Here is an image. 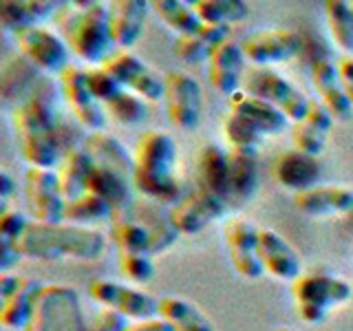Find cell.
<instances>
[{
    "label": "cell",
    "instance_id": "1",
    "mask_svg": "<svg viewBox=\"0 0 353 331\" xmlns=\"http://www.w3.org/2000/svg\"><path fill=\"white\" fill-rule=\"evenodd\" d=\"M104 248L106 237L102 232L64 223H31L25 237L18 241V250L22 252V257L33 261H95L102 257Z\"/></svg>",
    "mask_w": 353,
    "mask_h": 331
},
{
    "label": "cell",
    "instance_id": "2",
    "mask_svg": "<svg viewBox=\"0 0 353 331\" xmlns=\"http://www.w3.org/2000/svg\"><path fill=\"white\" fill-rule=\"evenodd\" d=\"M135 170H132V183L137 190L148 197L154 203H176L181 199V188L174 179V161L176 146L170 135L159 130H148L137 141Z\"/></svg>",
    "mask_w": 353,
    "mask_h": 331
},
{
    "label": "cell",
    "instance_id": "3",
    "mask_svg": "<svg viewBox=\"0 0 353 331\" xmlns=\"http://www.w3.org/2000/svg\"><path fill=\"white\" fill-rule=\"evenodd\" d=\"M14 128L20 141V152L31 168L51 170L62 157V137L55 124V113L49 97L36 95L14 110Z\"/></svg>",
    "mask_w": 353,
    "mask_h": 331
},
{
    "label": "cell",
    "instance_id": "4",
    "mask_svg": "<svg viewBox=\"0 0 353 331\" xmlns=\"http://www.w3.org/2000/svg\"><path fill=\"white\" fill-rule=\"evenodd\" d=\"M77 9L64 22L66 44L82 62L102 64L110 58L108 51L115 47L113 33H110L108 5L102 3H77Z\"/></svg>",
    "mask_w": 353,
    "mask_h": 331
},
{
    "label": "cell",
    "instance_id": "5",
    "mask_svg": "<svg viewBox=\"0 0 353 331\" xmlns=\"http://www.w3.org/2000/svg\"><path fill=\"white\" fill-rule=\"evenodd\" d=\"M25 331H91L80 296L69 285H44L31 323Z\"/></svg>",
    "mask_w": 353,
    "mask_h": 331
},
{
    "label": "cell",
    "instance_id": "6",
    "mask_svg": "<svg viewBox=\"0 0 353 331\" xmlns=\"http://www.w3.org/2000/svg\"><path fill=\"white\" fill-rule=\"evenodd\" d=\"M349 298L351 285L327 274H305L294 283L296 312L309 325L323 323L331 305L347 303Z\"/></svg>",
    "mask_w": 353,
    "mask_h": 331
},
{
    "label": "cell",
    "instance_id": "7",
    "mask_svg": "<svg viewBox=\"0 0 353 331\" xmlns=\"http://www.w3.org/2000/svg\"><path fill=\"white\" fill-rule=\"evenodd\" d=\"M248 93L276 106L294 124L305 121L309 104H312V99L301 88H296L290 80H285L283 75L270 69H254L248 75Z\"/></svg>",
    "mask_w": 353,
    "mask_h": 331
},
{
    "label": "cell",
    "instance_id": "8",
    "mask_svg": "<svg viewBox=\"0 0 353 331\" xmlns=\"http://www.w3.org/2000/svg\"><path fill=\"white\" fill-rule=\"evenodd\" d=\"M163 84L170 124L179 130H194L203 110V91L199 82L185 71H168L163 75Z\"/></svg>",
    "mask_w": 353,
    "mask_h": 331
},
{
    "label": "cell",
    "instance_id": "9",
    "mask_svg": "<svg viewBox=\"0 0 353 331\" xmlns=\"http://www.w3.org/2000/svg\"><path fill=\"white\" fill-rule=\"evenodd\" d=\"M16 36V44L33 69L44 73H64L69 69V44L53 31L44 27H29L22 29Z\"/></svg>",
    "mask_w": 353,
    "mask_h": 331
},
{
    "label": "cell",
    "instance_id": "10",
    "mask_svg": "<svg viewBox=\"0 0 353 331\" xmlns=\"http://www.w3.org/2000/svg\"><path fill=\"white\" fill-rule=\"evenodd\" d=\"M25 199L36 223L58 225L64 221L66 201L60 190L58 172L44 168H29L25 174Z\"/></svg>",
    "mask_w": 353,
    "mask_h": 331
},
{
    "label": "cell",
    "instance_id": "11",
    "mask_svg": "<svg viewBox=\"0 0 353 331\" xmlns=\"http://www.w3.org/2000/svg\"><path fill=\"white\" fill-rule=\"evenodd\" d=\"M88 296L106 309H113V312L126 316V318H135L137 323L139 320L157 318V314H159L157 298H152L146 292H139L135 287H126L121 283H115V281H106V279L93 281L88 285Z\"/></svg>",
    "mask_w": 353,
    "mask_h": 331
},
{
    "label": "cell",
    "instance_id": "12",
    "mask_svg": "<svg viewBox=\"0 0 353 331\" xmlns=\"http://www.w3.org/2000/svg\"><path fill=\"white\" fill-rule=\"evenodd\" d=\"M168 214L179 234H199L212 221H219L225 214V201L201 185L170 205Z\"/></svg>",
    "mask_w": 353,
    "mask_h": 331
},
{
    "label": "cell",
    "instance_id": "13",
    "mask_svg": "<svg viewBox=\"0 0 353 331\" xmlns=\"http://www.w3.org/2000/svg\"><path fill=\"white\" fill-rule=\"evenodd\" d=\"M102 69L113 75L121 86L130 88L132 93L143 99L157 102V99H163L165 95L163 77H159L148 64H143L137 55H132V53L124 51V53L110 55V58L102 62Z\"/></svg>",
    "mask_w": 353,
    "mask_h": 331
},
{
    "label": "cell",
    "instance_id": "14",
    "mask_svg": "<svg viewBox=\"0 0 353 331\" xmlns=\"http://www.w3.org/2000/svg\"><path fill=\"white\" fill-rule=\"evenodd\" d=\"M245 58L254 62L259 69L270 64H279L296 58L303 49V38L292 29H272L259 31L241 42Z\"/></svg>",
    "mask_w": 353,
    "mask_h": 331
},
{
    "label": "cell",
    "instance_id": "15",
    "mask_svg": "<svg viewBox=\"0 0 353 331\" xmlns=\"http://www.w3.org/2000/svg\"><path fill=\"white\" fill-rule=\"evenodd\" d=\"M60 88H62L66 104L73 110L75 119L80 121L84 128L95 130V132L104 128L106 110L93 97L86 71L77 69V66H69V69L60 75Z\"/></svg>",
    "mask_w": 353,
    "mask_h": 331
},
{
    "label": "cell",
    "instance_id": "16",
    "mask_svg": "<svg viewBox=\"0 0 353 331\" xmlns=\"http://www.w3.org/2000/svg\"><path fill=\"white\" fill-rule=\"evenodd\" d=\"M225 245L230 261L243 279L259 281L265 268L259 257V230L245 219H234L225 230Z\"/></svg>",
    "mask_w": 353,
    "mask_h": 331
},
{
    "label": "cell",
    "instance_id": "17",
    "mask_svg": "<svg viewBox=\"0 0 353 331\" xmlns=\"http://www.w3.org/2000/svg\"><path fill=\"white\" fill-rule=\"evenodd\" d=\"M259 257L268 274L279 281H298L301 279V259L296 250L287 243L279 232L259 230Z\"/></svg>",
    "mask_w": 353,
    "mask_h": 331
},
{
    "label": "cell",
    "instance_id": "18",
    "mask_svg": "<svg viewBox=\"0 0 353 331\" xmlns=\"http://www.w3.org/2000/svg\"><path fill=\"white\" fill-rule=\"evenodd\" d=\"M150 3L146 0H113L108 3L110 33L115 47L130 49L139 42L143 25H146Z\"/></svg>",
    "mask_w": 353,
    "mask_h": 331
},
{
    "label": "cell",
    "instance_id": "19",
    "mask_svg": "<svg viewBox=\"0 0 353 331\" xmlns=\"http://www.w3.org/2000/svg\"><path fill=\"white\" fill-rule=\"evenodd\" d=\"M245 53H243L241 44L236 42H225L212 53V58L208 60V77L210 84L214 86V91L221 95H236L239 84L243 77V69H245Z\"/></svg>",
    "mask_w": 353,
    "mask_h": 331
},
{
    "label": "cell",
    "instance_id": "20",
    "mask_svg": "<svg viewBox=\"0 0 353 331\" xmlns=\"http://www.w3.org/2000/svg\"><path fill=\"white\" fill-rule=\"evenodd\" d=\"M312 82L316 93L320 95V102L329 110L336 119L347 121L351 119L353 106L349 102V97L345 95V88L340 84L338 77V66L327 60V58H318L312 62Z\"/></svg>",
    "mask_w": 353,
    "mask_h": 331
},
{
    "label": "cell",
    "instance_id": "21",
    "mask_svg": "<svg viewBox=\"0 0 353 331\" xmlns=\"http://www.w3.org/2000/svg\"><path fill=\"white\" fill-rule=\"evenodd\" d=\"M320 174H323V170H320L318 157H309V154L298 150L285 152L274 163V179L287 190H294L296 194L316 188Z\"/></svg>",
    "mask_w": 353,
    "mask_h": 331
},
{
    "label": "cell",
    "instance_id": "22",
    "mask_svg": "<svg viewBox=\"0 0 353 331\" xmlns=\"http://www.w3.org/2000/svg\"><path fill=\"white\" fill-rule=\"evenodd\" d=\"M296 208L309 217L347 214L353 210V192L338 185H316L294 197Z\"/></svg>",
    "mask_w": 353,
    "mask_h": 331
},
{
    "label": "cell",
    "instance_id": "23",
    "mask_svg": "<svg viewBox=\"0 0 353 331\" xmlns=\"http://www.w3.org/2000/svg\"><path fill=\"white\" fill-rule=\"evenodd\" d=\"M86 192L106 201L110 208H113L115 217H124L132 210L128 179L113 170H108V168H102V166H93V170L86 179Z\"/></svg>",
    "mask_w": 353,
    "mask_h": 331
},
{
    "label": "cell",
    "instance_id": "24",
    "mask_svg": "<svg viewBox=\"0 0 353 331\" xmlns=\"http://www.w3.org/2000/svg\"><path fill=\"white\" fill-rule=\"evenodd\" d=\"M230 42V27L225 25H203V29L192 36H176L172 53L183 62L199 64L212 58L221 44Z\"/></svg>",
    "mask_w": 353,
    "mask_h": 331
},
{
    "label": "cell",
    "instance_id": "25",
    "mask_svg": "<svg viewBox=\"0 0 353 331\" xmlns=\"http://www.w3.org/2000/svg\"><path fill=\"white\" fill-rule=\"evenodd\" d=\"M232 113L245 117L252 126H256L263 135H279L287 126V117L279 108L250 93H236L230 97Z\"/></svg>",
    "mask_w": 353,
    "mask_h": 331
},
{
    "label": "cell",
    "instance_id": "26",
    "mask_svg": "<svg viewBox=\"0 0 353 331\" xmlns=\"http://www.w3.org/2000/svg\"><path fill=\"white\" fill-rule=\"evenodd\" d=\"M84 150L91 154V159L95 166H102V168L113 170L121 177H130L132 179V170H135V159L126 152V148L121 146V141L115 139L113 135H106V132H91L84 139Z\"/></svg>",
    "mask_w": 353,
    "mask_h": 331
},
{
    "label": "cell",
    "instance_id": "27",
    "mask_svg": "<svg viewBox=\"0 0 353 331\" xmlns=\"http://www.w3.org/2000/svg\"><path fill=\"white\" fill-rule=\"evenodd\" d=\"M42 290V283L33 279H22L18 292L9 301L0 303V325L7 329H27L33 318V312H36V303Z\"/></svg>",
    "mask_w": 353,
    "mask_h": 331
},
{
    "label": "cell",
    "instance_id": "28",
    "mask_svg": "<svg viewBox=\"0 0 353 331\" xmlns=\"http://www.w3.org/2000/svg\"><path fill=\"white\" fill-rule=\"evenodd\" d=\"M91 154L82 148H73L71 152L64 154L58 170V181L64 201H73V199L86 194V179L93 170Z\"/></svg>",
    "mask_w": 353,
    "mask_h": 331
},
{
    "label": "cell",
    "instance_id": "29",
    "mask_svg": "<svg viewBox=\"0 0 353 331\" xmlns=\"http://www.w3.org/2000/svg\"><path fill=\"white\" fill-rule=\"evenodd\" d=\"M199 172H201V185L219 199H230V157L223 148L205 146L199 157Z\"/></svg>",
    "mask_w": 353,
    "mask_h": 331
},
{
    "label": "cell",
    "instance_id": "30",
    "mask_svg": "<svg viewBox=\"0 0 353 331\" xmlns=\"http://www.w3.org/2000/svg\"><path fill=\"white\" fill-rule=\"evenodd\" d=\"M55 5L44 0H5L0 3V25L9 31H22L38 27V22L53 14Z\"/></svg>",
    "mask_w": 353,
    "mask_h": 331
},
{
    "label": "cell",
    "instance_id": "31",
    "mask_svg": "<svg viewBox=\"0 0 353 331\" xmlns=\"http://www.w3.org/2000/svg\"><path fill=\"white\" fill-rule=\"evenodd\" d=\"M132 217H135L139 223L146 228L148 237H150V250L152 257L154 254H161L168 248H172L176 239H179V232L172 225L170 214H161L157 203H141L139 208H132Z\"/></svg>",
    "mask_w": 353,
    "mask_h": 331
},
{
    "label": "cell",
    "instance_id": "32",
    "mask_svg": "<svg viewBox=\"0 0 353 331\" xmlns=\"http://www.w3.org/2000/svg\"><path fill=\"white\" fill-rule=\"evenodd\" d=\"M230 157V199L236 203L250 201L259 188V157L243 152H228Z\"/></svg>",
    "mask_w": 353,
    "mask_h": 331
},
{
    "label": "cell",
    "instance_id": "33",
    "mask_svg": "<svg viewBox=\"0 0 353 331\" xmlns=\"http://www.w3.org/2000/svg\"><path fill=\"white\" fill-rule=\"evenodd\" d=\"M159 316L174 327V331H214L208 316L196 309L192 303L183 298H161L159 301Z\"/></svg>",
    "mask_w": 353,
    "mask_h": 331
},
{
    "label": "cell",
    "instance_id": "34",
    "mask_svg": "<svg viewBox=\"0 0 353 331\" xmlns=\"http://www.w3.org/2000/svg\"><path fill=\"white\" fill-rule=\"evenodd\" d=\"M110 239L117 245L119 254H146V257H152L150 237L146 228L132 217V210L124 217H115L113 225H110Z\"/></svg>",
    "mask_w": 353,
    "mask_h": 331
},
{
    "label": "cell",
    "instance_id": "35",
    "mask_svg": "<svg viewBox=\"0 0 353 331\" xmlns=\"http://www.w3.org/2000/svg\"><path fill=\"white\" fill-rule=\"evenodd\" d=\"M150 7L176 36H192L203 29V22L194 14L192 5H185L181 0H154Z\"/></svg>",
    "mask_w": 353,
    "mask_h": 331
},
{
    "label": "cell",
    "instance_id": "36",
    "mask_svg": "<svg viewBox=\"0 0 353 331\" xmlns=\"http://www.w3.org/2000/svg\"><path fill=\"white\" fill-rule=\"evenodd\" d=\"M203 25H234L250 16V5L241 0H199L192 5Z\"/></svg>",
    "mask_w": 353,
    "mask_h": 331
},
{
    "label": "cell",
    "instance_id": "37",
    "mask_svg": "<svg viewBox=\"0 0 353 331\" xmlns=\"http://www.w3.org/2000/svg\"><path fill=\"white\" fill-rule=\"evenodd\" d=\"M325 16L329 33L334 38L336 47L345 53H353V9L345 0H327Z\"/></svg>",
    "mask_w": 353,
    "mask_h": 331
},
{
    "label": "cell",
    "instance_id": "38",
    "mask_svg": "<svg viewBox=\"0 0 353 331\" xmlns=\"http://www.w3.org/2000/svg\"><path fill=\"white\" fill-rule=\"evenodd\" d=\"M223 132L230 141V150L259 157V148H261V141L265 135L256 126H252L245 117L230 113L223 121Z\"/></svg>",
    "mask_w": 353,
    "mask_h": 331
},
{
    "label": "cell",
    "instance_id": "39",
    "mask_svg": "<svg viewBox=\"0 0 353 331\" xmlns=\"http://www.w3.org/2000/svg\"><path fill=\"white\" fill-rule=\"evenodd\" d=\"M115 212L106 201H102L95 194H82L73 199V201H66L64 208V221H69V225H86V223H97V221H106L113 219Z\"/></svg>",
    "mask_w": 353,
    "mask_h": 331
},
{
    "label": "cell",
    "instance_id": "40",
    "mask_svg": "<svg viewBox=\"0 0 353 331\" xmlns=\"http://www.w3.org/2000/svg\"><path fill=\"white\" fill-rule=\"evenodd\" d=\"M106 113L113 117L117 124H139L146 119V104L141 102V97L135 93H121L117 99H113L110 104H106Z\"/></svg>",
    "mask_w": 353,
    "mask_h": 331
},
{
    "label": "cell",
    "instance_id": "41",
    "mask_svg": "<svg viewBox=\"0 0 353 331\" xmlns=\"http://www.w3.org/2000/svg\"><path fill=\"white\" fill-rule=\"evenodd\" d=\"M292 141L298 152H305L309 157H318V154H323L327 146V135L312 128L307 121H298L292 128Z\"/></svg>",
    "mask_w": 353,
    "mask_h": 331
},
{
    "label": "cell",
    "instance_id": "42",
    "mask_svg": "<svg viewBox=\"0 0 353 331\" xmlns=\"http://www.w3.org/2000/svg\"><path fill=\"white\" fill-rule=\"evenodd\" d=\"M88 75V86H91V93L97 99L99 104H110L113 99H117L121 93H124V86H121L113 75L108 71H104L102 66L93 71H86Z\"/></svg>",
    "mask_w": 353,
    "mask_h": 331
},
{
    "label": "cell",
    "instance_id": "43",
    "mask_svg": "<svg viewBox=\"0 0 353 331\" xmlns=\"http://www.w3.org/2000/svg\"><path fill=\"white\" fill-rule=\"evenodd\" d=\"M119 270L128 281L146 285L154 276V265L146 254H119Z\"/></svg>",
    "mask_w": 353,
    "mask_h": 331
},
{
    "label": "cell",
    "instance_id": "44",
    "mask_svg": "<svg viewBox=\"0 0 353 331\" xmlns=\"http://www.w3.org/2000/svg\"><path fill=\"white\" fill-rule=\"evenodd\" d=\"M31 223L27 221V217L18 212V210H3L0 214V241H11L18 243Z\"/></svg>",
    "mask_w": 353,
    "mask_h": 331
},
{
    "label": "cell",
    "instance_id": "45",
    "mask_svg": "<svg viewBox=\"0 0 353 331\" xmlns=\"http://www.w3.org/2000/svg\"><path fill=\"white\" fill-rule=\"evenodd\" d=\"M126 316L113 312V309H102L91 323V331H126Z\"/></svg>",
    "mask_w": 353,
    "mask_h": 331
},
{
    "label": "cell",
    "instance_id": "46",
    "mask_svg": "<svg viewBox=\"0 0 353 331\" xmlns=\"http://www.w3.org/2000/svg\"><path fill=\"white\" fill-rule=\"evenodd\" d=\"M305 121L312 128H316V130L323 132V135H327V132L331 130V126H334V115H331L329 110L323 106V102H312V104H309V113H307Z\"/></svg>",
    "mask_w": 353,
    "mask_h": 331
},
{
    "label": "cell",
    "instance_id": "47",
    "mask_svg": "<svg viewBox=\"0 0 353 331\" xmlns=\"http://www.w3.org/2000/svg\"><path fill=\"white\" fill-rule=\"evenodd\" d=\"M22 252L18 250V243H11V241H0V272L3 274H9V270L14 268V265L20 263Z\"/></svg>",
    "mask_w": 353,
    "mask_h": 331
},
{
    "label": "cell",
    "instance_id": "48",
    "mask_svg": "<svg viewBox=\"0 0 353 331\" xmlns=\"http://www.w3.org/2000/svg\"><path fill=\"white\" fill-rule=\"evenodd\" d=\"M336 66H338L340 84L345 88V95L349 97V102L353 106V58H340Z\"/></svg>",
    "mask_w": 353,
    "mask_h": 331
},
{
    "label": "cell",
    "instance_id": "49",
    "mask_svg": "<svg viewBox=\"0 0 353 331\" xmlns=\"http://www.w3.org/2000/svg\"><path fill=\"white\" fill-rule=\"evenodd\" d=\"M126 331H174V327L168 320L159 318H150V320H139V323H132L126 327Z\"/></svg>",
    "mask_w": 353,
    "mask_h": 331
},
{
    "label": "cell",
    "instance_id": "50",
    "mask_svg": "<svg viewBox=\"0 0 353 331\" xmlns=\"http://www.w3.org/2000/svg\"><path fill=\"white\" fill-rule=\"evenodd\" d=\"M20 283H22V279H18L14 274H0V303L9 301V298L18 292Z\"/></svg>",
    "mask_w": 353,
    "mask_h": 331
},
{
    "label": "cell",
    "instance_id": "51",
    "mask_svg": "<svg viewBox=\"0 0 353 331\" xmlns=\"http://www.w3.org/2000/svg\"><path fill=\"white\" fill-rule=\"evenodd\" d=\"M14 190H16L14 179H11L7 170H3V172H0V199H3V201H7V199L14 194Z\"/></svg>",
    "mask_w": 353,
    "mask_h": 331
},
{
    "label": "cell",
    "instance_id": "52",
    "mask_svg": "<svg viewBox=\"0 0 353 331\" xmlns=\"http://www.w3.org/2000/svg\"><path fill=\"white\" fill-rule=\"evenodd\" d=\"M279 331H294V329H279Z\"/></svg>",
    "mask_w": 353,
    "mask_h": 331
}]
</instances>
